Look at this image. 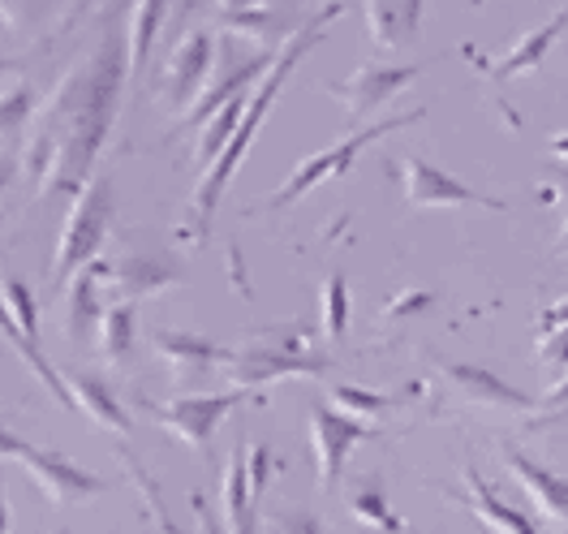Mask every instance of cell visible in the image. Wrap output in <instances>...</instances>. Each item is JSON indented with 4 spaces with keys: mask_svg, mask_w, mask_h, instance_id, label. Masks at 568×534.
Instances as JSON below:
<instances>
[{
    "mask_svg": "<svg viewBox=\"0 0 568 534\" xmlns=\"http://www.w3.org/2000/svg\"><path fill=\"white\" fill-rule=\"evenodd\" d=\"M538 357L547 362V371L568 375V323L565 328H556V332H547V336L538 341Z\"/></svg>",
    "mask_w": 568,
    "mask_h": 534,
    "instance_id": "cell-34",
    "label": "cell"
},
{
    "mask_svg": "<svg viewBox=\"0 0 568 534\" xmlns=\"http://www.w3.org/2000/svg\"><path fill=\"white\" fill-rule=\"evenodd\" d=\"M22 435H13V431L0 423V462H18V453H22Z\"/></svg>",
    "mask_w": 568,
    "mask_h": 534,
    "instance_id": "cell-40",
    "label": "cell"
},
{
    "mask_svg": "<svg viewBox=\"0 0 568 534\" xmlns=\"http://www.w3.org/2000/svg\"><path fill=\"white\" fill-rule=\"evenodd\" d=\"M108 224H112V181L104 173H95L65 215L61 242L52 254V285H65L87 263H95L100 246L108 242Z\"/></svg>",
    "mask_w": 568,
    "mask_h": 534,
    "instance_id": "cell-4",
    "label": "cell"
},
{
    "mask_svg": "<svg viewBox=\"0 0 568 534\" xmlns=\"http://www.w3.org/2000/svg\"><path fill=\"white\" fill-rule=\"evenodd\" d=\"M400 190H405L409 208H487V212H508L504 199L465 185L462 178L435 169L430 160H418V155H409L400 164Z\"/></svg>",
    "mask_w": 568,
    "mask_h": 534,
    "instance_id": "cell-9",
    "label": "cell"
},
{
    "mask_svg": "<svg viewBox=\"0 0 568 534\" xmlns=\"http://www.w3.org/2000/svg\"><path fill=\"white\" fill-rule=\"evenodd\" d=\"M4 70H13V66H9V61H0V73H4Z\"/></svg>",
    "mask_w": 568,
    "mask_h": 534,
    "instance_id": "cell-47",
    "label": "cell"
},
{
    "mask_svg": "<svg viewBox=\"0 0 568 534\" xmlns=\"http://www.w3.org/2000/svg\"><path fill=\"white\" fill-rule=\"evenodd\" d=\"M212 61H215L212 31L190 27V31L173 43L169 61H164V95H160L164 108L190 112V104L203 95V82H207V73H212Z\"/></svg>",
    "mask_w": 568,
    "mask_h": 534,
    "instance_id": "cell-10",
    "label": "cell"
},
{
    "mask_svg": "<svg viewBox=\"0 0 568 534\" xmlns=\"http://www.w3.org/2000/svg\"><path fill=\"white\" fill-rule=\"evenodd\" d=\"M435 302V293H426V289H414V293H396L388 306H384V315L388 320H400V315H418Z\"/></svg>",
    "mask_w": 568,
    "mask_h": 534,
    "instance_id": "cell-37",
    "label": "cell"
},
{
    "mask_svg": "<svg viewBox=\"0 0 568 534\" xmlns=\"http://www.w3.org/2000/svg\"><path fill=\"white\" fill-rule=\"evenodd\" d=\"M349 508H354L357 522H366L371 531L379 534H414L400 517H396V508L388 504V496L379 492V487H357L354 496H349Z\"/></svg>",
    "mask_w": 568,
    "mask_h": 534,
    "instance_id": "cell-27",
    "label": "cell"
},
{
    "mask_svg": "<svg viewBox=\"0 0 568 534\" xmlns=\"http://www.w3.org/2000/svg\"><path fill=\"white\" fill-rule=\"evenodd\" d=\"M36 108H39V95L31 82L4 87V91H0V139L13 134V130H22V125L36 117Z\"/></svg>",
    "mask_w": 568,
    "mask_h": 534,
    "instance_id": "cell-29",
    "label": "cell"
},
{
    "mask_svg": "<svg viewBox=\"0 0 568 534\" xmlns=\"http://www.w3.org/2000/svg\"><path fill=\"white\" fill-rule=\"evenodd\" d=\"M320 306H323V336L327 341H341L349 332V281L341 272L323 281Z\"/></svg>",
    "mask_w": 568,
    "mask_h": 534,
    "instance_id": "cell-28",
    "label": "cell"
},
{
    "mask_svg": "<svg viewBox=\"0 0 568 534\" xmlns=\"http://www.w3.org/2000/svg\"><path fill=\"white\" fill-rule=\"evenodd\" d=\"M190 504H194V517H199V526H203V534H229L224 526H220V522H215L212 504H207V500L199 496V492L190 496Z\"/></svg>",
    "mask_w": 568,
    "mask_h": 534,
    "instance_id": "cell-38",
    "label": "cell"
},
{
    "mask_svg": "<svg viewBox=\"0 0 568 534\" xmlns=\"http://www.w3.org/2000/svg\"><path fill=\"white\" fill-rule=\"evenodd\" d=\"M151 345H155V354L169 362L173 380L207 375V371H215V366H224L229 354H233V350L215 345V341H207V336H194V332H155Z\"/></svg>",
    "mask_w": 568,
    "mask_h": 534,
    "instance_id": "cell-19",
    "label": "cell"
},
{
    "mask_svg": "<svg viewBox=\"0 0 568 534\" xmlns=\"http://www.w3.org/2000/svg\"><path fill=\"white\" fill-rule=\"evenodd\" d=\"M426 117V108H409V112H396V117H388V121H375V125H357V130H349L341 143L323 147V151H315V155H306L288 178H284V185L272 194V199H263L254 212H284V208H293V203H302L306 194H315L323 181H336L345 178L349 169H354V160L366 151V147H375L379 139H388V134H396V130H405V125H418Z\"/></svg>",
    "mask_w": 568,
    "mask_h": 534,
    "instance_id": "cell-3",
    "label": "cell"
},
{
    "mask_svg": "<svg viewBox=\"0 0 568 534\" xmlns=\"http://www.w3.org/2000/svg\"><path fill=\"white\" fill-rule=\"evenodd\" d=\"M551 254H560V259H568V220L560 224V233H556V242H551Z\"/></svg>",
    "mask_w": 568,
    "mask_h": 534,
    "instance_id": "cell-44",
    "label": "cell"
},
{
    "mask_svg": "<svg viewBox=\"0 0 568 534\" xmlns=\"http://www.w3.org/2000/svg\"><path fill=\"white\" fill-rule=\"evenodd\" d=\"M224 9H263V0H224Z\"/></svg>",
    "mask_w": 568,
    "mask_h": 534,
    "instance_id": "cell-46",
    "label": "cell"
},
{
    "mask_svg": "<svg viewBox=\"0 0 568 534\" xmlns=\"http://www.w3.org/2000/svg\"><path fill=\"white\" fill-rule=\"evenodd\" d=\"M173 13V0H134L130 9V57H134V70L146 66L155 39L164 31V18Z\"/></svg>",
    "mask_w": 568,
    "mask_h": 534,
    "instance_id": "cell-25",
    "label": "cell"
},
{
    "mask_svg": "<svg viewBox=\"0 0 568 534\" xmlns=\"http://www.w3.org/2000/svg\"><path fill=\"white\" fill-rule=\"evenodd\" d=\"M121 462L130 465V478L139 483V492H142V500H146V513H151L155 531H160V534H185V531H178V526L169 522V513H164V500H160V487H155V478H151V474H146V470L139 465V457L121 449Z\"/></svg>",
    "mask_w": 568,
    "mask_h": 534,
    "instance_id": "cell-31",
    "label": "cell"
},
{
    "mask_svg": "<svg viewBox=\"0 0 568 534\" xmlns=\"http://www.w3.org/2000/svg\"><path fill=\"white\" fill-rule=\"evenodd\" d=\"M65 389H70L73 410H82L95 427L112 431V435H130V414H125V405L116 401V392H112L108 380L87 375V371H70V375H65Z\"/></svg>",
    "mask_w": 568,
    "mask_h": 534,
    "instance_id": "cell-20",
    "label": "cell"
},
{
    "mask_svg": "<svg viewBox=\"0 0 568 534\" xmlns=\"http://www.w3.org/2000/svg\"><path fill=\"white\" fill-rule=\"evenodd\" d=\"M547 151H551L556 160H565V164H568V134H556V139L547 143Z\"/></svg>",
    "mask_w": 568,
    "mask_h": 534,
    "instance_id": "cell-43",
    "label": "cell"
},
{
    "mask_svg": "<svg viewBox=\"0 0 568 534\" xmlns=\"http://www.w3.org/2000/svg\"><path fill=\"white\" fill-rule=\"evenodd\" d=\"M215 22L224 31H237V36L254 39L258 48H272V52H281L284 43L293 39V31L284 27L276 13H267V9H224Z\"/></svg>",
    "mask_w": 568,
    "mask_h": 534,
    "instance_id": "cell-23",
    "label": "cell"
},
{
    "mask_svg": "<svg viewBox=\"0 0 568 534\" xmlns=\"http://www.w3.org/2000/svg\"><path fill=\"white\" fill-rule=\"evenodd\" d=\"M220 504H224V531L229 534H258L254 526V492H250L246 449H233L220 483Z\"/></svg>",
    "mask_w": 568,
    "mask_h": 534,
    "instance_id": "cell-22",
    "label": "cell"
},
{
    "mask_svg": "<svg viewBox=\"0 0 568 534\" xmlns=\"http://www.w3.org/2000/svg\"><path fill=\"white\" fill-rule=\"evenodd\" d=\"M547 419H568V375L538 401V414H534L530 423L538 427V423H547Z\"/></svg>",
    "mask_w": 568,
    "mask_h": 534,
    "instance_id": "cell-36",
    "label": "cell"
},
{
    "mask_svg": "<svg viewBox=\"0 0 568 534\" xmlns=\"http://www.w3.org/2000/svg\"><path fill=\"white\" fill-rule=\"evenodd\" d=\"M181 263L178 259H164V254H130L121 263H108V293L116 302H134L160 293L169 285H181Z\"/></svg>",
    "mask_w": 568,
    "mask_h": 534,
    "instance_id": "cell-16",
    "label": "cell"
},
{
    "mask_svg": "<svg viewBox=\"0 0 568 534\" xmlns=\"http://www.w3.org/2000/svg\"><path fill=\"white\" fill-rule=\"evenodd\" d=\"M0 298H4V306H9L13 323H18L31 341H39V306H36V293L27 289V281L4 276V281H0Z\"/></svg>",
    "mask_w": 568,
    "mask_h": 534,
    "instance_id": "cell-30",
    "label": "cell"
},
{
    "mask_svg": "<svg viewBox=\"0 0 568 534\" xmlns=\"http://www.w3.org/2000/svg\"><path fill=\"white\" fill-rule=\"evenodd\" d=\"M332 401H341V410H345V414H384V410H392L400 396L357 389V384H336V389H332Z\"/></svg>",
    "mask_w": 568,
    "mask_h": 534,
    "instance_id": "cell-32",
    "label": "cell"
},
{
    "mask_svg": "<svg viewBox=\"0 0 568 534\" xmlns=\"http://www.w3.org/2000/svg\"><path fill=\"white\" fill-rule=\"evenodd\" d=\"M70 0H0V22L13 36H39Z\"/></svg>",
    "mask_w": 568,
    "mask_h": 534,
    "instance_id": "cell-26",
    "label": "cell"
},
{
    "mask_svg": "<svg viewBox=\"0 0 568 534\" xmlns=\"http://www.w3.org/2000/svg\"><path fill=\"white\" fill-rule=\"evenodd\" d=\"M242 401H258V392L224 389V392H207V396H173L169 405H146V414H151V423L173 431L185 449L203 453V449L212 444V435L220 431V423H224Z\"/></svg>",
    "mask_w": 568,
    "mask_h": 534,
    "instance_id": "cell-6",
    "label": "cell"
},
{
    "mask_svg": "<svg viewBox=\"0 0 568 534\" xmlns=\"http://www.w3.org/2000/svg\"><path fill=\"white\" fill-rule=\"evenodd\" d=\"M18 465H22V470L36 478L39 492L52 500L57 508H78V504L95 500L108 487L100 474L82 470V465L73 462V457L57 453V449H43V444H22V453H18Z\"/></svg>",
    "mask_w": 568,
    "mask_h": 534,
    "instance_id": "cell-8",
    "label": "cell"
},
{
    "mask_svg": "<svg viewBox=\"0 0 568 534\" xmlns=\"http://www.w3.org/2000/svg\"><path fill=\"white\" fill-rule=\"evenodd\" d=\"M306 435H311L315 470H320L315 483H320V492H332V487L341 483V474H345L349 457H354V449L362 444V440H371L375 431L366 427L362 419H354V414L332 410V405L315 401L311 414H306Z\"/></svg>",
    "mask_w": 568,
    "mask_h": 534,
    "instance_id": "cell-7",
    "label": "cell"
},
{
    "mask_svg": "<svg viewBox=\"0 0 568 534\" xmlns=\"http://www.w3.org/2000/svg\"><path fill=\"white\" fill-rule=\"evenodd\" d=\"M276 57L281 52H272V48H258L254 57H246V61H237V66H229V70L215 78L212 87L190 104V112H181V125L178 130H190V125H207L215 112L224 104H233V100H246V95H254V87L272 73V66H276Z\"/></svg>",
    "mask_w": 568,
    "mask_h": 534,
    "instance_id": "cell-12",
    "label": "cell"
},
{
    "mask_svg": "<svg viewBox=\"0 0 568 534\" xmlns=\"http://www.w3.org/2000/svg\"><path fill=\"white\" fill-rule=\"evenodd\" d=\"M462 504H469L474 517H483L496 534H542L534 526L521 508H513L508 500L496 496V487L487 478H478V470H465V496Z\"/></svg>",
    "mask_w": 568,
    "mask_h": 534,
    "instance_id": "cell-21",
    "label": "cell"
},
{
    "mask_svg": "<svg viewBox=\"0 0 568 534\" xmlns=\"http://www.w3.org/2000/svg\"><path fill=\"white\" fill-rule=\"evenodd\" d=\"M130 9V0H108L91 52H82L73 70L61 73L57 91H48V100L31 117L18 169L36 181L39 199H78L95 178V160L104 155L134 66Z\"/></svg>",
    "mask_w": 568,
    "mask_h": 534,
    "instance_id": "cell-1",
    "label": "cell"
},
{
    "mask_svg": "<svg viewBox=\"0 0 568 534\" xmlns=\"http://www.w3.org/2000/svg\"><path fill=\"white\" fill-rule=\"evenodd\" d=\"M499 457H504V470H508V474L526 487V496L538 504V513H542L560 534H568V474L534 462V457H526V453L513 449V444H504Z\"/></svg>",
    "mask_w": 568,
    "mask_h": 534,
    "instance_id": "cell-13",
    "label": "cell"
},
{
    "mask_svg": "<svg viewBox=\"0 0 568 534\" xmlns=\"http://www.w3.org/2000/svg\"><path fill=\"white\" fill-rule=\"evenodd\" d=\"M0 534H9V504H4V474H0Z\"/></svg>",
    "mask_w": 568,
    "mask_h": 534,
    "instance_id": "cell-45",
    "label": "cell"
},
{
    "mask_svg": "<svg viewBox=\"0 0 568 534\" xmlns=\"http://www.w3.org/2000/svg\"><path fill=\"white\" fill-rule=\"evenodd\" d=\"M104 285H108V263H87L78 276L70 281V293H65V328H70L73 345H87L100 323H104Z\"/></svg>",
    "mask_w": 568,
    "mask_h": 534,
    "instance_id": "cell-17",
    "label": "cell"
},
{
    "mask_svg": "<svg viewBox=\"0 0 568 534\" xmlns=\"http://www.w3.org/2000/svg\"><path fill=\"white\" fill-rule=\"evenodd\" d=\"M448 384L462 392L469 405H483V410H508V414H538V401L530 392L513 389L508 380H499L491 366H474V362H448L444 366Z\"/></svg>",
    "mask_w": 568,
    "mask_h": 534,
    "instance_id": "cell-15",
    "label": "cell"
},
{
    "mask_svg": "<svg viewBox=\"0 0 568 534\" xmlns=\"http://www.w3.org/2000/svg\"><path fill=\"white\" fill-rule=\"evenodd\" d=\"M345 13V4H323L320 13H311L293 39L281 48V57H276V66L272 73L254 87V95H250L246 112H242V121H237V134H233V143L224 147V155L215 160L212 169H203V181H199V190H194V203H190V215H185V224H181V242H207V229H212V215L220 208V199H224V190H229V181L237 178V169H242V160H246L250 143L258 139V130H263V121H267V112L276 104V95L284 91V82H288V73L297 70V61L302 57H311L315 52V43L327 36V27H332V18H341Z\"/></svg>",
    "mask_w": 568,
    "mask_h": 534,
    "instance_id": "cell-2",
    "label": "cell"
},
{
    "mask_svg": "<svg viewBox=\"0 0 568 534\" xmlns=\"http://www.w3.org/2000/svg\"><path fill=\"white\" fill-rule=\"evenodd\" d=\"M267 526L272 534H323V522L315 513H306V508H276L272 517H267Z\"/></svg>",
    "mask_w": 568,
    "mask_h": 534,
    "instance_id": "cell-33",
    "label": "cell"
},
{
    "mask_svg": "<svg viewBox=\"0 0 568 534\" xmlns=\"http://www.w3.org/2000/svg\"><path fill=\"white\" fill-rule=\"evenodd\" d=\"M199 4H203V0H173V13H169V18H173V27H185V22L199 13Z\"/></svg>",
    "mask_w": 568,
    "mask_h": 534,
    "instance_id": "cell-41",
    "label": "cell"
},
{
    "mask_svg": "<svg viewBox=\"0 0 568 534\" xmlns=\"http://www.w3.org/2000/svg\"><path fill=\"white\" fill-rule=\"evenodd\" d=\"M246 465H250V492H254V500L263 496V487H267V474H272V449L267 444H250L246 449Z\"/></svg>",
    "mask_w": 568,
    "mask_h": 534,
    "instance_id": "cell-35",
    "label": "cell"
},
{
    "mask_svg": "<svg viewBox=\"0 0 568 534\" xmlns=\"http://www.w3.org/2000/svg\"><path fill=\"white\" fill-rule=\"evenodd\" d=\"M134 332H139L134 302H108L104 323H100V354H104V362L121 366L134 350Z\"/></svg>",
    "mask_w": 568,
    "mask_h": 534,
    "instance_id": "cell-24",
    "label": "cell"
},
{
    "mask_svg": "<svg viewBox=\"0 0 568 534\" xmlns=\"http://www.w3.org/2000/svg\"><path fill=\"white\" fill-rule=\"evenodd\" d=\"M18 173H22V169H18V160H0V194L9 190V181L18 178Z\"/></svg>",
    "mask_w": 568,
    "mask_h": 534,
    "instance_id": "cell-42",
    "label": "cell"
},
{
    "mask_svg": "<svg viewBox=\"0 0 568 534\" xmlns=\"http://www.w3.org/2000/svg\"><path fill=\"white\" fill-rule=\"evenodd\" d=\"M233 389H267L276 380H297V375H311L320 380L327 375V357L311 354L302 341H250L242 350H233L224 362Z\"/></svg>",
    "mask_w": 568,
    "mask_h": 534,
    "instance_id": "cell-5",
    "label": "cell"
},
{
    "mask_svg": "<svg viewBox=\"0 0 568 534\" xmlns=\"http://www.w3.org/2000/svg\"><path fill=\"white\" fill-rule=\"evenodd\" d=\"M418 78V66H384V61H362L345 82H327V95L341 100V108L349 112V121H366L375 108H384L400 91Z\"/></svg>",
    "mask_w": 568,
    "mask_h": 534,
    "instance_id": "cell-11",
    "label": "cell"
},
{
    "mask_svg": "<svg viewBox=\"0 0 568 534\" xmlns=\"http://www.w3.org/2000/svg\"><path fill=\"white\" fill-rule=\"evenodd\" d=\"M423 4L426 0H366V36L375 39L384 52H405L423 31Z\"/></svg>",
    "mask_w": 568,
    "mask_h": 534,
    "instance_id": "cell-18",
    "label": "cell"
},
{
    "mask_svg": "<svg viewBox=\"0 0 568 534\" xmlns=\"http://www.w3.org/2000/svg\"><path fill=\"white\" fill-rule=\"evenodd\" d=\"M565 31H568V9H560V13H551L542 27L526 31L504 57H474V48H465V57H469L474 70H483L491 82H508V78H517V73L538 70V66L547 61V52L556 48V39L565 36Z\"/></svg>",
    "mask_w": 568,
    "mask_h": 534,
    "instance_id": "cell-14",
    "label": "cell"
},
{
    "mask_svg": "<svg viewBox=\"0 0 568 534\" xmlns=\"http://www.w3.org/2000/svg\"><path fill=\"white\" fill-rule=\"evenodd\" d=\"M565 323H568V298H560L556 306H547V311L538 315V328H542V332H556V328H565Z\"/></svg>",
    "mask_w": 568,
    "mask_h": 534,
    "instance_id": "cell-39",
    "label": "cell"
}]
</instances>
